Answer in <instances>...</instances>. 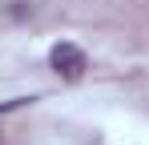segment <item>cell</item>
Masks as SVG:
<instances>
[{
    "label": "cell",
    "instance_id": "6da1fadb",
    "mask_svg": "<svg viewBox=\"0 0 149 145\" xmlns=\"http://www.w3.org/2000/svg\"><path fill=\"white\" fill-rule=\"evenodd\" d=\"M49 65L65 81H81L85 77V69H89V61H85V52L77 45H69V40H61V45H52V52H49Z\"/></svg>",
    "mask_w": 149,
    "mask_h": 145
}]
</instances>
